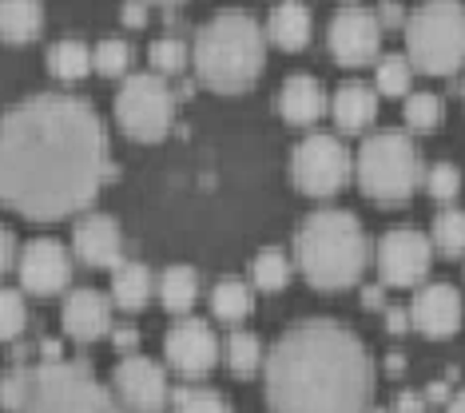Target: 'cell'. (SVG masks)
<instances>
[{"mask_svg": "<svg viewBox=\"0 0 465 413\" xmlns=\"http://www.w3.org/2000/svg\"><path fill=\"white\" fill-rule=\"evenodd\" d=\"M108 175L100 115L76 95H33L0 120V203L28 219H64Z\"/></svg>", "mask_w": 465, "mask_h": 413, "instance_id": "cell-1", "label": "cell"}, {"mask_svg": "<svg viewBox=\"0 0 465 413\" xmlns=\"http://www.w3.org/2000/svg\"><path fill=\"white\" fill-rule=\"evenodd\" d=\"M366 346L354 330L311 318L274 342L267 358V398L274 413H362L370 401Z\"/></svg>", "mask_w": 465, "mask_h": 413, "instance_id": "cell-2", "label": "cell"}, {"mask_svg": "<svg viewBox=\"0 0 465 413\" xmlns=\"http://www.w3.org/2000/svg\"><path fill=\"white\" fill-rule=\"evenodd\" d=\"M294 254H299L302 274L319 290H342V286L358 282L366 267L362 222L338 207L314 211L311 219H302L299 235H294Z\"/></svg>", "mask_w": 465, "mask_h": 413, "instance_id": "cell-3", "label": "cell"}, {"mask_svg": "<svg viewBox=\"0 0 465 413\" xmlns=\"http://www.w3.org/2000/svg\"><path fill=\"white\" fill-rule=\"evenodd\" d=\"M262 60H267L262 28L247 13L211 16L195 36V72L215 92H242L255 84Z\"/></svg>", "mask_w": 465, "mask_h": 413, "instance_id": "cell-4", "label": "cell"}, {"mask_svg": "<svg viewBox=\"0 0 465 413\" xmlns=\"http://www.w3.org/2000/svg\"><path fill=\"white\" fill-rule=\"evenodd\" d=\"M410 64L426 76H453L465 68V5L430 0L406 20Z\"/></svg>", "mask_w": 465, "mask_h": 413, "instance_id": "cell-5", "label": "cell"}, {"mask_svg": "<svg viewBox=\"0 0 465 413\" xmlns=\"http://www.w3.org/2000/svg\"><path fill=\"white\" fill-rule=\"evenodd\" d=\"M418 147L410 143L406 132L382 127L358 152V183L378 203H401L418 187Z\"/></svg>", "mask_w": 465, "mask_h": 413, "instance_id": "cell-6", "label": "cell"}, {"mask_svg": "<svg viewBox=\"0 0 465 413\" xmlns=\"http://www.w3.org/2000/svg\"><path fill=\"white\" fill-rule=\"evenodd\" d=\"M20 413H120L96 378L68 362H45L28 374V394Z\"/></svg>", "mask_w": 465, "mask_h": 413, "instance_id": "cell-7", "label": "cell"}, {"mask_svg": "<svg viewBox=\"0 0 465 413\" xmlns=\"http://www.w3.org/2000/svg\"><path fill=\"white\" fill-rule=\"evenodd\" d=\"M175 115V100L163 76L155 72H135L124 80L120 95H115V120L132 135V140H163Z\"/></svg>", "mask_w": 465, "mask_h": 413, "instance_id": "cell-8", "label": "cell"}, {"mask_svg": "<svg viewBox=\"0 0 465 413\" xmlns=\"http://www.w3.org/2000/svg\"><path fill=\"white\" fill-rule=\"evenodd\" d=\"M291 175H294V187L299 191H306V195H314V199H326L346 183V175H351V155H346V147L338 143L334 135L314 132L294 147Z\"/></svg>", "mask_w": 465, "mask_h": 413, "instance_id": "cell-9", "label": "cell"}, {"mask_svg": "<svg viewBox=\"0 0 465 413\" xmlns=\"http://www.w3.org/2000/svg\"><path fill=\"white\" fill-rule=\"evenodd\" d=\"M378 44H382V20L370 8L342 5L331 20V52L346 68H362V64L378 60Z\"/></svg>", "mask_w": 465, "mask_h": 413, "instance_id": "cell-10", "label": "cell"}, {"mask_svg": "<svg viewBox=\"0 0 465 413\" xmlns=\"http://www.w3.org/2000/svg\"><path fill=\"white\" fill-rule=\"evenodd\" d=\"M430 262H433V247L414 227H394L378 242V267H382V279L390 286L421 282L430 274Z\"/></svg>", "mask_w": 465, "mask_h": 413, "instance_id": "cell-11", "label": "cell"}, {"mask_svg": "<svg viewBox=\"0 0 465 413\" xmlns=\"http://www.w3.org/2000/svg\"><path fill=\"white\" fill-rule=\"evenodd\" d=\"M20 282L33 294H56L72 282V254L56 239H33L20 254Z\"/></svg>", "mask_w": 465, "mask_h": 413, "instance_id": "cell-12", "label": "cell"}, {"mask_svg": "<svg viewBox=\"0 0 465 413\" xmlns=\"http://www.w3.org/2000/svg\"><path fill=\"white\" fill-rule=\"evenodd\" d=\"M167 362L175 369H183V374H207L211 366H215V354H219V342L215 334H211L207 322H199V318H187V322H179L172 334H167Z\"/></svg>", "mask_w": 465, "mask_h": 413, "instance_id": "cell-13", "label": "cell"}, {"mask_svg": "<svg viewBox=\"0 0 465 413\" xmlns=\"http://www.w3.org/2000/svg\"><path fill=\"white\" fill-rule=\"evenodd\" d=\"M414 326L426 338H450L461 326V294L450 282H430L414 294Z\"/></svg>", "mask_w": 465, "mask_h": 413, "instance_id": "cell-14", "label": "cell"}, {"mask_svg": "<svg viewBox=\"0 0 465 413\" xmlns=\"http://www.w3.org/2000/svg\"><path fill=\"white\" fill-rule=\"evenodd\" d=\"M115 389H120V398L128 401L132 409L155 413L167 398V378H163V369L155 362H147V358H124V362L115 366Z\"/></svg>", "mask_w": 465, "mask_h": 413, "instance_id": "cell-15", "label": "cell"}, {"mask_svg": "<svg viewBox=\"0 0 465 413\" xmlns=\"http://www.w3.org/2000/svg\"><path fill=\"white\" fill-rule=\"evenodd\" d=\"M72 247L88 267H120V227L108 215H88L72 235Z\"/></svg>", "mask_w": 465, "mask_h": 413, "instance_id": "cell-16", "label": "cell"}, {"mask_svg": "<svg viewBox=\"0 0 465 413\" xmlns=\"http://www.w3.org/2000/svg\"><path fill=\"white\" fill-rule=\"evenodd\" d=\"M112 314H108V302L100 299L96 290H72L68 302H64V330L80 342H92L108 330Z\"/></svg>", "mask_w": 465, "mask_h": 413, "instance_id": "cell-17", "label": "cell"}, {"mask_svg": "<svg viewBox=\"0 0 465 413\" xmlns=\"http://www.w3.org/2000/svg\"><path fill=\"white\" fill-rule=\"evenodd\" d=\"M279 112L291 123H314L326 112V92L314 76H291L279 92Z\"/></svg>", "mask_w": 465, "mask_h": 413, "instance_id": "cell-18", "label": "cell"}, {"mask_svg": "<svg viewBox=\"0 0 465 413\" xmlns=\"http://www.w3.org/2000/svg\"><path fill=\"white\" fill-rule=\"evenodd\" d=\"M334 120L338 127H346V132H362V127L374 123V115H378V92L374 88H366V84H342V88L334 92Z\"/></svg>", "mask_w": 465, "mask_h": 413, "instance_id": "cell-19", "label": "cell"}, {"mask_svg": "<svg viewBox=\"0 0 465 413\" xmlns=\"http://www.w3.org/2000/svg\"><path fill=\"white\" fill-rule=\"evenodd\" d=\"M267 32L279 48L287 52H299L311 36V8L306 5H274L271 16H267Z\"/></svg>", "mask_w": 465, "mask_h": 413, "instance_id": "cell-20", "label": "cell"}, {"mask_svg": "<svg viewBox=\"0 0 465 413\" xmlns=\"http://www.w3.org/2000/svg\"><path fill=\"white\" fill-rule=\"evenodd\" d=\"M40 25H45V8L36 0H0V36L5 40L25 44L40 32Z\"/></svg>", "mask_w": 465, "mask_h": 413, "instance_id": "cell-21", "label": "cell"}, {"mask_svg": "<svg viewBox=\"0 0 465 413\" xmlns=\"http://www.w3.org/2000/svg\"><path fill=\"white\" fill-rule=\"evenodd\" d=\"M112 290L124 310H140L147 302V294H152V274H147V267H140V262H120L112 274Z\"/></svg>", "mask_w": 465, "mask_h": 413, "instance_id": "cell-22", "label": "cell"}, {"mask_svg": "<svg viewBox=\"0 0 465 413\" xmlns=\"http://www.w3.org/2000/svg\"><path fill=\"white\" fill-rule=\"evenodd\" d=\"M195 294H199V274L192 267H167L163 279H160V299L172 314H183L195 306Z\"/></svg>", "mask_w": 465, "mask_h": 413, "instance_id": "cell-23", "label": "cell"}, {"mask_svg": "<svg viewBox=\"0 0 465 413\" xmlns=\"http://www.w3.org/2000/svg\"><path fill=\"white\" fill-rule=\"evenodd\" d=\"M96 52H92L84 40H56V44L48 48V68H52V76H60V80H80L84 72L92 68V60Z\"/></svg>", "mask_w": 465, "mask_h": 413, "instance_id": "cell-24", "label": "cell"}, {"mask_svg": "<svg viewBox=\"0 0 465 413\" xmlns=\"http://www.w3.org/2000/svg\"><path fill=\"white\" fill-rule=\"evenodd\" d=\"M211 310L223 322H242L251 314V286L239 279H219L215 290H211Z\"/></svg>", "mask_w": 465, "mask_h": 413, "instance_id": "cell-25", "label": "cell"}, {"mask_svg": "<svg viewBox=\"0 0 465 413\" xmlns=\"http://www.w3.org/2000/svg\"><path fill=\"white\" fill-rule=\"evenodd\" d=\"M410 72H414L410 56H398V52L382 56V60H378V68H374L378 92H386V95H410Z\"/></svg>", "mask_w": 465, "mask_h": 413, "instance_id": "cell-26", "label": "cell"}, {"mask_svg": "<svg viewBox=\"0 0 465 413\" xmlns=\"http://www.w3.org/2000/svg\"><path fill=\"white\" fill-rule=\"evenodd\" d=\"M401 115H406V123L418 127V132H433V127L441 123V115H446V108H441V100L433 92H410Z\"/></svg>", "mask_w": 465, "mask_h": 413, "instance_id": "cell-27", "label": "cell"}, {"mask_svg": "<svg viewBox=\"0 0 465 413\" xmlns=\"http://www.w3.org/2000/svg\"><path fill=\"white\" fill-rule=\"evenodd\" d=\"M255 282L262 286V290H282L287 286V279H291V262H287V254L282 251H274V247H267V251H259V259H255Z\"/></svg>", "mask_w": 465, "mask_h": 413, "instance_id": "cell-28", "label": "cell"}, {"mask_svg": "<svg viewBox=\"0 0 465 413\" xmlns=\"http://www.w3.org/2000/svg\"><path fill=\"white\" fill-rule=\"evenodd\" d=\"M433 242L446 254H461L465 251V211L450 207L433 219Z\"/></svg>", "mask_w": 465, "mask_h": 413, "instance_id": "cell-29", "label": "cell"}, {"mask_svg": "<svg viewBox=\"0 0 465 413\" xmlns=\"http://www.w3.org/2000/svg\"><path fill=\"white\" fill-rule=\"evenodd\" d=\"M259 358H262V342L251 330H235L231 334V342H227V362L235 374H251V369L259 366Z\"/></svg>", "mask_w": 465, "mask_h": 413, "instance_id": "cell-30", "label": "cell"}, {"mask_svg": "<svg viewBox=\"0 0 465 413\" xmlns=\"http://www.w3.org/2000/svg\"><path fill=\"white\" fill-rule=\"evenodd\" d=\"M147 60H152L155 76H175V72L187 64V44L183 40H175V36H163V40H155V44L147 48Z\"/></svg>", "mask_w": 465, "mask_h": 413, "instance_id": "cell-31", "label": "cell"}, {"mask_svg": "<svg viewBox=\"0 0 465 413\" xmlns=\"http://www.w3.org/2000/svg\"><path fill=\"white\" fill-rule=\"evenodd\" d=\"M96 68L104 72V76H120L124 68L132 64V48H128V40H120V36H108V40H100L96 44Z\"/></svg>", "mask_w": 465, "mask_h": 413, "instance_id": "cell-32", "label": "cell"}, {"mask_svg": "<svg viewBox=\"0 0 465 413\" xmlns=\"http://www.w3.org/2000/svg\"><path fill=\"white\" fill-rule=\"evenodd\" d=\"M175 413H231V406L215 394V389H179Z\"/></svg>", "mask_w": 465, "mask_h": 413, "instance_id": "cell-33", "label": "cell"}, {"mask_svg": "<svg viewBox=\"0 0 465 413\" xmlns=\"http://www.w3.org/2000/svg\"><path fill=\"white\" fill-rule=\"evenodd\" d=\"M25 330V299L16 290H0V342Z\"/></svg>", "mask_w": 465, "mask_h": 413, "instance_id": "cell-34", "label": "cell"}, {"mask_svg": "<svg viewBox=\"0 0 465 413\" xmlns=\"http://www.w3.org/2000/svg\"><path fill=\"white\" fill-rule=\"evenodd\" d=\"M461 191V172L453 163H433L430 172V195L438 199V203H450V199H458Z\"/></svg>", "mask_w": 465, "mask_h": 413, "instance_id": "cell-35", "label": "cell"}, {"mask_svg": "<svg viewBox=\"0 0 465 413\" xmlns=\"http://www.w3.org/2000/svg\"><path fill=\"white\" fill-rule=\"evenodd\" d=\"M25 394H28V374L25 369H16V374H8L5 381H0V401H5L8 409H16L25 406Z\"/></svg>", "mask_w": 465, "mask_h": 413, "instance_id": "cell-36", "label": "cell"}, {"mask_svg": "<svg viewBox=\"0 0 465 413\" xmlns=\"http://www.w3.org/2000/svg\"><path fill=\"white\" fill-rule=\"evenodd\" d=\"M143 20H147V5H140V0L124 5V25H128V28H140Z\"/></svg>", "mask_w": 465, "mask_h": 413, "instance_id": "cell-37", "label": "cell"}, {"mask_svg": "<svg viewBox=\"0 0 465 413\" xmlns=\"http://www.w3.org/2000/svg\"><path fill=\"white\" fill-rule=\"evenodd\" d=\"M8 262H13V235L0 227V270H5Z\"/></svg>", "mask_w": 465, "mask_h": 413, "instance_id": "cell-38", "label": "cell"}, {"mask_svg": "<svg viewBox=\"0 0 465 413\" xmlns=\"http://www.w3.org/2000/svg\"><path fill=\"white\" fill-rule=\"evenodd\" d=\"M398 409H401V413H418V409H421V398L401 394V398H398Z\"/></svg>", "mask_w": 465, "mask_h": 413, "instance_id": "cell-39", "label": "cell"}, {"mask_svg": "<svg viewBox=\"0 0 465 413\" xmlns=\"http://www.w3.org/2000/svg\"><path fill=\"white\" fill-rule=\"evenodd\" d=\"M406 318H410L406 310H390V330H394V334H401V330H406V326H410Z\"/></svg>", "mask_w": 465, "mask_h": 413, "instance_id": "cell-40", "label": "cell"}, {"mask_svg": "<svg viewBox=\"0 0 465 413\" xmlns=\"http://www.w3.org/2000/svg\"><path fill=\"white\" fill-rule=\"evenodd\" d=\"M60 354H64V349H60V342H52V338H48V342H45V358H48V362H64Z\"/></svg>", "mask_w": 465, "mask_h": 413, "instance_id": "cell-41", "label": "cell"}, {"mask_svg": "<svg viewBox=\"0 0 465 413\" xmlns=\"http://www.w3.org/2000/svg\"><path fill=\"white\" fill-rule=\"evenodd\" d=\"M115 346H135V330H115Z\"/></svg>", "mask_w": 465, "mask_h": 413, "instance_id": "cell-42", "label": "cell"}, {"mask_svg": "<svg viewBox=\"0 0 465 413\" xmlns=\"http://www.w3.org/2000/svg\"><path fill=\"white\" fill-rule=\"evenodd\" d=\"M362 299H366V306H378V302H382V290H378V286H366Z\"/></svg>", "mask_w": 465, "mask_h": 413, "instance_id": "cell-43", "label": "cell"}, {"mask_svg": "<svg viewBox=\"0 0 465 413\" xmlns=\"http://www.w3.org/2000/svg\"><path fill=\"white\" fill-rule=\"evenodd\" d=\"M382 20H390V25H398V20H401V8H398V5H386V8H382Z\"/></svg>", "mask_w": 465, "mask_h": 413, "instance_id": "cell-44", "label": "cell"}, {"mask_svg": "<svg viewBox=\"0 0 465 413\" xmlns=\"http://www.w3.org/2000/svg\"><path fill=\"white\" fill-rule=\"evenodd\" d=\"M446 413H465V389H461V394L450 401V409H446Z\"/></svg>", "mask_w": 465, "mask_h": 413, "instance_id": "cell-45", "label": "cell"}]
</instances>
